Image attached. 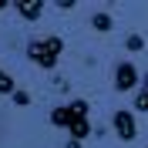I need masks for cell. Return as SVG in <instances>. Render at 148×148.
Segmentation results:
<instances>
[{
  "mask_svg": "<svg viewBox=\"0 0 148 148\" xmlns=\"http://www.w3.org/2000/svg\"><path fill=\"white\" fill-rule=\"evenodd\" d=\"M51 125L54 128H67L74 141H84L91 135V104L84 98H74L67 104H57L51 111Z\"/></svg>",
  "mask_w": 148,
  "mask_h": 148,
  "instance_id": "obj_1",
  "label": "cell"
},
{
  "mask_svg": "<svg viewBox=\"0 0 148 148\" xmlns=\"http://www.w3.org/2000/svg\"><path fill=\"white\" fill-rule=\"evenodd\" d=\"M14 91H17V81L0 67V94H10V98H14Z\"/></svg>",
  "mask_w": 148,
  "mask_h": 148,
  "instance_id": "obj_8",
  "label": "cell"
},
{
  "mask_svg": "<svg viewBox=\"0 0 148 148\" xmlns=\"http://www.w3.org/2000/svg\"><path fill=\"white\" fill-rule=\"evenodd\" d=\"M64 148H84V145H81V141H74V138H71V141H67Z\"/></svg>",
  "mask_w": 148,
  "mask_h": 148,
  "instance_id": "obj_12",
  "label": "cell"
},
{
  "mask_svg": "<svg viewBox=\"0 0 148 148\" xmlns=\"http://www.w3.org/2000/svg\"><path fill=\"white\" fill-rule=\"evenodd\" d=\"M77 7V0H57V10H74Z\"/></svg>",
  "mask_w": 148,
  "mask_h": 148,
  "instance_id": "obj_11",
  "label": "cell"
},
{
  "mask_svg": "<svg viewBox=\"0 0 148 148\" xmlns=\"http://www.w3.org/2000/svg\"><path fill=\"white\" fill-rule=\"evenodd\" d=\"M125 47H128L131 54H138V51H145V40H141V34H128V37H125Z\"/></svg>",
  "mask_w": 148,
  "mask_h": 148,
  "instance_id": "obj_9",
  "label": "cell"
},
{
  "mask_svg": "<svg viewBox=\"0 0 148 148\" xmlns=\"http://www.w3.org/2000/svg\"><path fill=\"white\" fill-rule=\"evenodd\" d=\"M141 77L138 74V64L135 61H118L114 64V91L118 94H128V91H135V88H141Z\"/></svg>",
  "mask_w": 148,
  "mask_h": 148,
  "instance_id": "obj_3",
  "label": "cell"
},
{
  "mask_svg": "<svg viewBox=\"0 0 148 148\" xmlns=\"http://www.w3.org/2000/svg\"><path fill=\"white\" fill-rule=\"evenodd\" d=\"M111 128H114V135H118L121 141H135V135H138V125H135V111L118 108L114 114H111Z\"/></svg>",
  "mask_w": 148,
  "mask_h": 148,
  "instance_id": "obj_4",
  "label": "cell"
},
{
  "mask_svg": "<svg viewBox=\"0 0 148 148\" xmlns=\"http://www.w3.org/2000/svg\"><path fill=\"white\" fill-rule=\"evenodd\" d=\"M135 111H148V74H145V81H141L138 94H135Z\"/></svg>",
  "mask_w": 148,
  "mask_h": 148,
  "instance_id": "obj_7",
  "label": "cell"
},
{
  "mask_svg": "<svg viewBox=\"0 0 148 148\" xmlns=\"http://www.w3.org/2000/svg\"><path fill=\"white\" fill-rule=\"evenodd\" d=\"M7 7H14V0H0V10H7Z\"/></svg>",
  "mask_w": 148,
  "mask_h": 148,
  "instance_id": "obj_13",
  "label": "cell"
},
{
  "mask_svg": "<svg viewBox=\"0 0 148 148\" xmlns=\"http://www.w3.org/2000/svg\"><path fill=\"white\" fill-rule=\"evenodd\" d=\"M10 101L17 104V108H27V104L34 101V98H30V91H24V88H17V91H14V98H10Z\"/></svg>",
  "mask_w": 148,
  "mask_h": 148,
  "instance_id": "obj_10",
  "label": "cell"
},
{
  "mask_svg": "<svg viewBox=\"0 0 148 148\" xmlns=\"http://www.w3.org/2000/svg\"><path fill=\"white\" fill-rule=\"evenodd\" d=\"M91 27L98 30V34H108V30L114 27V17L104 14V10H94V14H91Z\"/></svg>",
  "mask_w": 148,
  "mask_h": 148,
  "instance_id": "obj_6",
  "label": "cell"
},
{
  "mask_svg": "<svg viewBox=\"0 0 148 148\" xmlns=\"http://www.w3.org/2000/svg\"><path fill=\"white\" fill-rule=\"evenodd\" d=\"M24 20H40V14H44V0H14V7Z\"/></svg>",
  "mask_w": 148,
  "mask_h": 148,
  "instance_id": "obj_5",
  "label": "cell"
},
{
  "mask_svg": "<svg viewBox=\"0 0 148 148\" xmlns=\"http://www.w3.org/2000/svg\"><path fill=\"white\" fill-rule=\"evenodd\" d=\"M27 61H34L37 67H44V71H54L61 54H64V40L57 34H44V37H30L27 40Z\"/></svg>",
  "mask_w": 148,
  "mask_h": 148,
  "instance_id": "obj_2",
  "label": "cell"
}]
</instances>
